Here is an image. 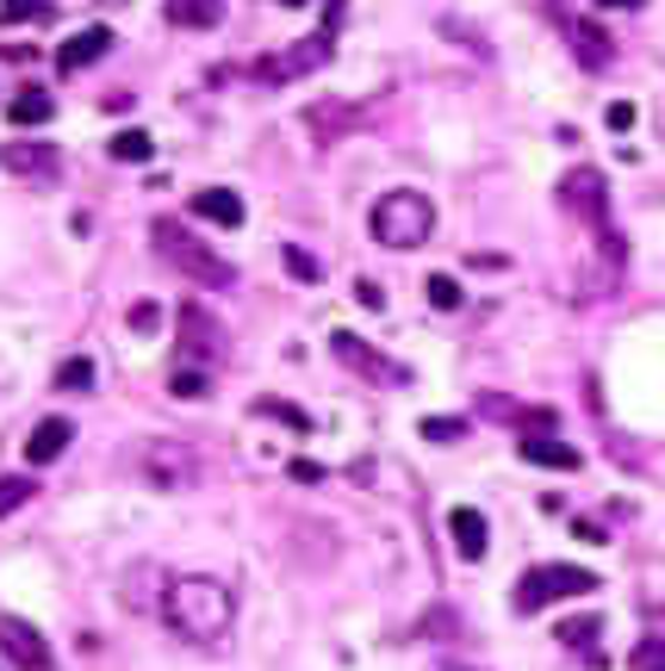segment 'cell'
<instances>
[{"label":"cell","mask_w":665,"mask_h":671,"mask_svg":"<svg viewBox=\"0 0 665 671\" xmlns=\"http://www.w3.org/2000/svg\"><path fill=\"white\" fill-rule=\"evenodd\" d=\"M162 13H168V26H181V32H212L224 19V0H168Z\"/></svg>","instance_id":"cell-17"},{"label":"cell","mask_w":665,"mask_h":671,"mask_svg":"<svg viewBox=\"0 0 665 671\" xmlns=\"http://www.w3.org/2000/svg\"><path fill=\"white\" fill-rule=\"evenodd\" d=\"M150 243H156L162 262L181 267L193 286H231V281H237V267L224 262V255H212L206 243H200L187 224H175V218H156V224H150Z\"/></svg>","instance_id":"cell-3"},{"label":"cell","mask_w":665,"mask_h":671,"mask_svg":"<svg viewBox=\"0 0 665 671\" xmlns=\"http://www.w3.org/2000/svg\"><path fill=\"white\" fill-rule=\"evenodd\" d=\"M523 460L529 467H548V472H579L585 467V454L572 448V441H554V436H523Z\"/></svg>","instance_id":"cell-15"},{"label":"cell","mask_w":665,"mask_h":671,"mask_svg":"<svg viewBox=\"0 0 665 671\" xmlns=\"http://www.w3.org/2000/svg\"><path fill=\"white\" fill-rule=\"evenodd\" d=\"M106 50H112V32H106V26H88V32L63 38V50H57V69H63V75H81V69H94Z\"/></svg>","instance_id":"cell-12"},{"label":"cell","mask_w":665,"mask_h":671,"mask_svg":"<svg viewBox=\"0 0 665 671\" xmlns=\"http://www.w3.org/2000/svg\"><path fill=\"white\" fill-rule=\"evenodd\" d=\"M0 653L13 659L25 671H57V653H50V640L38 634L25 616H0Z\"/></svg>","instance_id":"cell-9"},{"label":"cell","mask_w":665,"mask_h":671,"mask_svg":"<svg viewBox=\"0 0 665 671\" xmlns=\"http://www.w3.org/2000/svg\"><path fill=\"white\" fill-rule=\"evenodd\" d=\"M286 472H293L299 485H317V479H324V467H317V460H305V454H299V460H286Z\"/></svg>","instance_id":"cell-33"},{"label":"cell","mask_w":665,"mask_h":671,"mask_svg":"<svg viewBox=\"0 0 665 671\" xmlns=\"http://www.w3.org/2000/svg\"><path fill=\"white\" fill-rule=\"evenodd\" d=\"M355 298H361L367 312H386V293H380V281H355Z\"/></svg>","instance_id":"cell-32"},{"label":"cell","mask_w":665,"mask_h":671,"mask_svg":"<svg viewBox=\"0 0 665 671\" xmlns=\"http://www.w3.org/2000/svg\"><path fill=\"white\" fill-rule=\"evenodd\" d=\"M57 150L50 143H19V150H7V169L19 174V181H57Z\"/></svg>","instance_id":"cell-16"},{"label":"cell","mask_w":665,"mask_h":671,"mask_svg":"<svg viewBox=\"0 0 665 671\" xmlns=\"http://www.w3.org/2000/svg\"><path fill=\"white\" fill-rule=\"evenodd\" d=\"M57 386H63V392H88V386H94V360H88V355H69L63 367H57Z\"/></svg>","instance_id":"cell-25"},{"label":"cell","mask_w":665,"mask_h":671,"mask_svg":"<svg viewBox=\"0 0 665 671\" xmlns=\"http://www.w3.org/2000/svg\"><path fill=\"white\" fill-rule=\"evenodd\" d=\"M330 348H336V360H342V367H355V374L361 379H380V386H405V367H398L392 355H380V348H367L361 336H355V329H336L330 336Z\"/></svg>","instance_id":"cell-8"},{"label":"cell","mask_w":665,"mask_h":671,"mask_svg":"<svg viewBox=\"0 0 665 671\" xmlns=\"http://www.w3.org/2000/svg\"><path fill=\"white\" fill-rule=\"evenodd\" d=\"M423 293H429V305H436V312H460V281H454V274H429Z\"/></svg>","instance_id":"cell-24"},{"label":"cell","mask_w":665,"mask_h":671,"mask_svg":"<svg viewBox=\"0 0 665 671\" xmlns=\"http://www.w3.org/2000/svg\"><path fill=\"white\" fill-rule=\"evenodd\" d=\"M597 634H603V616H579V622H560V640H566V647H591Z\"/></svg>","instance_id":"cell-27"},{"label":"cell","mask_w":665,"mask_h":671,"mask_svg":"<svg viewBox=\"0 0 665 671\" xmlns=\"http://www.w3.org/2000/svg\"><path fill=\"white\" fill-rule=\"evenodd\" d=\"M585 591H597V572H585V566H529L516 578L510 603H516V616H541V609L566 603V597H585Z\"/></svg>","instance_id":"cell-4"},{"label":"cell","mask_w":665,"mask_h":671,"mask_svg":"<svg viewBox=\"0 0 665 671\" xmlns=\"http://www.w3.org/2000/svg\"><path fill=\"white\" fill-rule=\"evenodd\" d=\"M560 200H566L597 236H610V187H603L597 169H572L566 181H560Z\"/></svg>","instance_id":"cell-6"},{"label":"cell","mask_w":665,"mask_h":671,"mask_svg":"<svg viewBox=\"0 0 665 671\" xmlns=\"http://www.w3.org/2000/svg\"><path fill=\"white\" fill-rule=\"evenodd\" d=\"M156 324H162V305L137 298V305H131V329H137V336H156Z\"/></svg>","instance_id":"cell-30"},{"label":"cell","mask_w":665,"mask_h":671,"mask_svg":"<svg viewBox=\"0 0 665 671\" xmlns=\"http://www.w3.org/2000/svg\"><path fill=\"white\" fill-rule=\"evenodd\" d=\"M280 7H311V0H280Z\"/></svg>","instance_id":"cell-36"},{"label":"cell","mask_w":665,"mask_h":671,"mask_svg":"<svg viewBox=\"0 0 665 671\" xmlns=\"http://www.w3.org/2000/svg\"><path fill=\"white\" fill-rule=\"evenodd\" d=\"M597 7H647V0H597Z\"/></svg>","instance_id":"cell-35"},{"label":"cell","mask_w":665,"mask_h":671,"mask_svg":"<svg viewBox=\"0 0 665 671\" xmlns=\"http://www.w3.org/2000/svg\"><path fill=\"white\" fill-rule=\"evenodd\" d=\"M330 50H336V26H324V32L299 38V44H286V57H268V63H255V81H262V88H286V81L311 75L317 63H330Z\"/></svg>","instance_id":"cell-5"},{"label":"cell","mask_w":665,"mask_h":671,"mask_svg":"<svg viewBox=\"0 0 665 671\" xmlns=\"http://www.w3.org/2000/svg\"><path fill=\"white\" fill-rule=\"evenodd\" d=\"M168 392H175V398H206L212 379H206V367H175V374H168Z\"/></svg>","instance_id":"cell-26"},{"label":"cell","mask_w":665,"mask_h":671,"mask_svg":"<svg viewBox=\"0 0 665 671\" xmlns=\"http://www.w3.org/2000/svg\"><path fill=\"white\" fill-rule=\"evenodd\" d=\"M175 317H181V355H187L181 367H206V360L224 348V329L212 324V312H206V305H181Z\"/></svg>","instance_id":"cell-10"},{"label":"cell","mask_w":665,"mask_h":671,"mask_svg":"<svg viewBox=\"0 0 665 671\" xmlns=\"http://www.w3.org/2000/svg\"><path fill=\"white\" fill-rule=\"evenodd\" d=\"M187 205H193V218L224 224V231H237V224H243V193L237 187H200Z\"/></svg>","instance_id":"cell-14"},{"label":"cell","mask_w":665,"mask_h":671,"mask_svg":"<svg viewBox=\"0 0 665 671\" xmlns=\"http://www.w3.org/2000/svg\"><path fill=\"white\" fill-rule=\"evenodd\" d=\"M143 479L162 485V491L193 485L200 479V454H193L187 441H150V448H143Z\"/></svg>","instance_id":"cell-7"},{"label":"cell","mask_w":665,"mask_h":671,"mask_svg":"<svg viewBox=\"0 0 665 671\" xmlns=\"http://www.w3.org/2000/svg\"><path fill=\"white\" fill-rule=\"evenodd\" d=\"M50 112H57V100H50L44 88H19V94L7 100V119H13L19 131H25V125H44Z\"/></svg>","instance_id":"cell-18"},{"label":"cell","mask_w":665,"mask_h":671,"mask_svg":"<svg viewBox=\"0 0 665 671\" xmlns=\"http://www.w3.org/2000/svg\"><path fill=\"white\" fill-rule=\"evenodd\" d=\"M367 231H374V243L380 250H423L429 231H436V205L423 200L417 187H392L374 200V212H367Z\"/></svg>","instance_id":"cell-2"},{"label":"cell","mask_w":665,"mask_h":671,"mask_svg":"<svg viewBox=\"0 0 665 671\" xmlns=\"http://www.w3.org/2000/svg\"><path fill=\"white\" fill-rule=\"evenodd\" d=\"M32 13V0H7V7H0V19H25Z\"/></svg>","instance_id":"cell-34"},{"label":"cell","mask_w":665,"mask_h":671,"mask_svg":"<svg viewBox=\"0 0 665 671\" xmlns=\"http://www.w3.org/2000/svg\"><path fill=\"white\" fill-rule=\"evenodd\" d=\"M38 498V485L25 479V472H7L0 479V516H13V510H25V504Z\"/></svg>","instance_id":"cell-23"},{"label":"cell","mask_w":665,"mask_h":671,"mask_svg":"<svg viewBox=\"0 0 665 671\" xmlns=\"http://www.w3.org/2000/svg\"><path fill=\"white\" fill-rule=\"evenodd\" d=\"M280 262H286V274H293L299 286H317V281H324V262H317L311 250H299V243H286Z\"/></svg>","instance_id":"cell-22"},{"label":"cell","mask_w":665,"mask_h":671,"mask_svg":"<svg viewBox=\"0 0 665 671\" xmlns=\"http://www.w3.org/2000/svg\"><path fill=\"white\" fill-rule=\"evenodd\" d=\"M603 125H610V131H628V125H634V100H610Z\"/></svg>","instance_id":"cell-31"},{"label":"cell","mask_w":665,"mask_h":671,"mask_svg":"<svg viewBox=\"0 0 665 671\" xmlns=\"http://www.w3.org/2000/svg\"><path fill=\"white\" fill-rule=\"evenodd\" d=\"M628 665H634V671H665V634H647V640H641Z\"/></svg>","instance_id":"cell-28"},{"label":"cell","mask_w":665,"mask_h":671,"mask_svg":"<svg viewBox=\"0 0 665 671\" xmlns=\"http://www.w3.org/2000/svg\"><path fill=\"white\" fill-rule=\"evenodd\" d=\"M460 436H467L460 417H423V441H460Z\"/></svg>","instance_id":"cell-29"},{"label":"cell","mask_w":665,"mask_h":671,"mask_svg":"<svg viewBox=\"0 0 665 671\" xmlns=\"http://www.w3.org/2000/svg\"><path fill=\"white\" fill-rule=\"evenodd\" d=\"M255 417H268V423H286V429H293V436H311V417H305L299 405H286V398H255Z\"/></svg>","instance_id":"cell-20"},{"label":"cell","mask_w":665,"mask_h":671,"mask_svg":"<svg viewBox=\"0 0 665 671\" xmlns=\"http://www.w3.org/2000/svg\"><path fill=\"white\" fill-rule=\"evenodd\" d=\"M162 628L168 634H181L187 647H224L231 640V622H237V597H231V584H218V578L206 572H187V578H168V591H162L156 603Z\"/></svg>","instance_id":"cell-1"},{"label":"cell","mask_w":665,"mask_h":671,"mask_svg":"<svg viewBox=\"0 0 665 671\" xmlns=\"http://www.w3.org/2000/svg\"><path fill=\"white\" fill-rule=\"evenodd\" d=\"M150 156H156V138H150V131H119V138H112V162H131V169H143Z\"/></svg>","instance_id":"cell-21"},{"label":"cell","mask_w":665,"mask_h":671,"mask_svg":"<svg viewBox=\"0 0 665 671\" xmlns=\"http://www.w3.org/2000/svg\"><path fill=\"white\" fill-rule=\"evenodd\" d=\"M448 535H454V553H460V560H485L491 522L473 510V504H454V510H448Z\"/></svg>","instance_id":"cell-11"},{"label":"cell","mask_w":665,"mask_h":671,"mask_svg":"<svg viewBox=\"0 0 665 671\" xmlns=\"http://www.w3.org/2000/svg\"><path fill=\"white\" fill-rule=\"evenodd\" d=\"M572 44H579V63L585 69H610V38L597 32V26H585V19H566Z\"/></svg>","instance_id":"cell-19"},{"label":"cell","mask_w":665,"mask_h":671,"mask_svg":"<svg viewBox=\"0 0 665 671\" xmlns=\"http://www.w3.org/2000/svg\"><path fill=\"white\" fill-rule=\"evenodd\" d=\"M69 441H75V423H69V417H44L32 436H25V467H50Z\"/></svg>","instance_id":"cell-13"}]
</instances>
